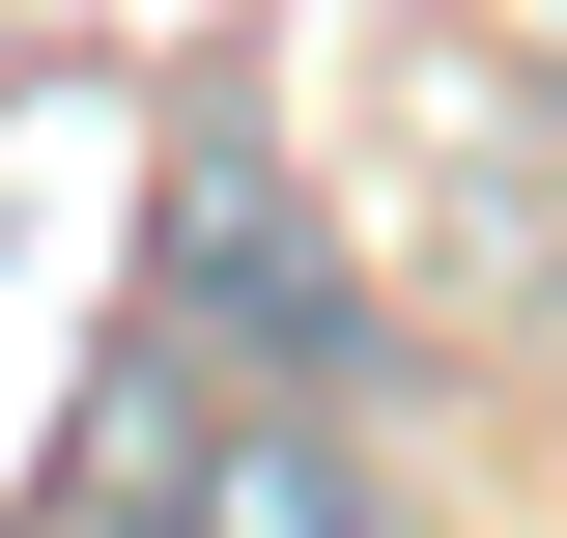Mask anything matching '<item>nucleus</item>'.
<instances>
[{
	"label": "nucleus",
	"mask_w": 567,
	"mask_h": 538,
	"mask_svg": "<svg viewBox=\"0 0 567 538\" xmlns=\"http://www.w3.org/2000/svg\"><path fill=\"white\" fill-rule=\"evenodd\" d=\"M256 538H398V510H369V482L312 454V425H284V454H256Z\"/></svg>",
	"instance_id": "obj_1"
}]
</instances>
